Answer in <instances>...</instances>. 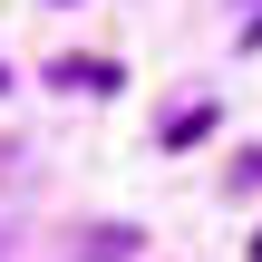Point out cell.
<instances>
[{"label":"cell","instance_id":"1","mask_svg":"<svg viewBox=\"0 0 262 262\" xmlns=\"http://www.w3.org/2000/svg\"><path fill=\"white\" fill-rule=\"evenodd\" d=\"M117 58H58V88H78V97H117Z\"/></svg>","mask_w":262,"mask_h":262},{"label":"cell","instance_id":"2","mask_svg":"<svg viewBox=\"0 0 262 262\" xmlns=\"http://www.w3.org/2000/svg\"><path fill=\"white\" fill-rule=\"evenodd\" d=\"M204 136H214V97H194V107H175V117L156 126V146H175V156H185V146H204Z\"/></svg>","mask_w":262,"mask_h":262},{"label":"cell","instance_id":"3","mask_svg":"<svg viewBox=\"0 0 262 262\" xmlns=\"http://www.w3.org/2000/svg\"><path fill=\"white\" fill-rule=\"evenodd\" d=\"M78 262H136V224H107V233H88Z\"/></svg>","mask_w":262,"mask_h":262},{"label":"cell","instance_id":"4","mask_svg":"<svg viewBox=\"0 0 262 262\" xmlns=\"http://www.w3.org/2000/svg\"><path fill=\"white\" fill-rule=\"evenodd\" d=\"M253 262H262V233H253Z\"/></svg>","mask_w":262,"mask_h":262}]
</instances>
